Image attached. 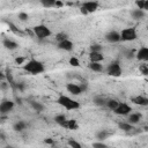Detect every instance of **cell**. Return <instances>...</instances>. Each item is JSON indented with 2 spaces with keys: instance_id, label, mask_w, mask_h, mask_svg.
<instances>
[{
  "instance_id": "1",
  "label": "cell",
  "mask_w": 148,
  "mask_h": 148,
  "mask_svg": "<svg viewBox=\"0 0 148 148\" xmlns=\"http://www.w3.org/2000/svg\"><path fill=\"white\" fill-rule=\"evenodd\" d=\"M23 69L25 72L30 73L31 75H38V74H42V73L45 72V66L42 61L32 58L23 65Z\"/></svg>"
},
{
  "instance_id": "2",
  "label": "cell",
  "mask_w": 148,
  "mask_h": 148,
  "mask_svg": "<svg viewBox=\"0 0 148 148\" xmlns=\"http://www.w3.org/2000/svg\"><path fill=\"white\" fill-rule=\"evenodd\" d=\"M57 103L62 106L64 109L68 110V111H72V110H77L80 108V103L73 98H71L69 96H66V95H59L58 98H57Z\"/></svg>"
},
{
  "instance_id": "3",
  "label": "cell",
  "mask_w": 148,
  "mask_h": 148,
  "mask_svg": "<svg viewBox=\"0 0 148 148\" xmlns=\"http://www.w3.org/2000/svg\"><path fill=\"white\" fill-rule=\"evenodd\" d=\"M32 30H34L35 36H36L37 38H39V39H45V38L50 37V36L52 35V31H51L50 28H49L47 25H45V24H37V25H35V27L32 28Z\"/></svg>"
},
{
  "instance_id": "4",
  "label": "cell",
  "mask_w": 148,
  "mask_h": 148,
  "mask_svg": "<svg viewBox=\"0 0 148 148\" xmlns=\"http://www.w3.org/2000/svg\"><path fill=\"white\" fill-rule=\"evenodd\" d=\"M120 40L123 42H133L138 38V32L135 28H125L120 32Z\"/></svg>"
},
{
  "instance_id": "5",
  "label": "cell",
  "mask_w": 148,
  "mask_h": 148,
  "mask_svg": "<svg viewBox=\"0 0 148 148\" xmlns=\"http://www.w3.org/2000/svg\"><path fill=\"white\" fill-rule=\"evenodd\" d=\"M106 74L110 75V76H113V77H119L123 74V69H121L120 62L118 60L111 61L106 67Z\"/></svg>"
},
{
  "instance_id": "6",
  "label": "cell",
  "mask_w": 148,
  "mask_h": 148,
  "mask_svg": "<svg viewBox=\"0 0 148 148\" xmlns=\"http://www.w3.org/2000/svg\"><path fill=\"white\" fill-rule=\"evenodd\" d=\"M131 111H132V108L125 102H120L119 105L113 110V112L118 116H127L131 113Z\"/></svg>"
},
{
  "instance_id": "7",
  "label": "cell",
  "mask_w": 148,
  "mask_h": 148,
  "mask_svg": "<svg viewBox=\"0 0 148 148\" xmlns=\"http://www.w3.org/2000/svg\"><path fill=\"white\" fill-rule=\"evenodd\" d=\"M14 102L10 99H3L0 103V114H7L14 109Z\"/></svg>"
},
{
  "instance_id": "8",
  "label": "cell",
  "mask_w": 148,
  "mask_h": 148,
  "mask_svg": "<svg viewBox=\"0 0 148 148\" xmlns=\"http://www.w3.org/2000/svg\"><path fill=\"white\" fill-rule=\"evenodd\" d=\"M98 6H99V5H98L97 1H86V2L82 3L81 8H82L83 10H86L87 14H89V13L96 12V10L98 9Z\"/></svg>"
},
{
  "instance_id": "9",
  "label": "cell",
  "mask_w": 148,
  "mask_h": 148,
  "mask_svg": "<svg viewBox=\"0 0 148 148\" xmlns=\"http://www.w3.org/2000/svg\"><path fill=\"white\" fill-rule=\"evenodd\" d=\"M66 89H67V91H68L69 94H72V95H74V96H79L81 92H83L82 89H81V87H80V84H76V83H74V82L67 83V84H66Z\"/></svg>"
},
{
  "instance_id": "10",
  "label": "cell",
  "mask_w": 148,
  "mask_h": 148,
  "mask_svg": "<svg viewBox=\"0 0 148 148\" xmlns=\"http://www.w3.org/2000/svg\"><path fill=\"white\" fill-rule=\"evenodd\" d=\"M105 39H106L109 43H118V42H120V35H119L118 31L111 30V31H109V32L105 35Z\"/></svg>"
},
{
  "instance_id": "11",
  "label": "cell",
  "mask_w": 148,
  "mask_h": 148,
  "mask_svg": "<svg viewBox=\"0 0 148 148\" xmlns=\"http://www.w3.org/2000/svg\"><path fill=\"white\" fill-rule=\"evenodd\" d=\"M73 47H74V44H73V42L69 40V39H65V40L58 43V49H59V50H62V51H66V52L72 51Z\"/></svg>"
},
{
  "instance_id": "12",
  "label": "cell",
  "mask_w": 148,
  "mask_h": 148,
  "mask_svg": "<svg viewBox=\"0 0 148 148\" xmlns=\"http://www.w3.org/2000/svg\"><path fill=\"white\" fill-rule=\"evenodd\" d=\"M136 59L140 61H147L148 60V47L147 46H141L139 51L135 54Z\"/></svg>"
},
{
  "instance_id": "13",
  "label": "cell",
  "mask_w": 148,
  "mask_h": 148,
  "mask_svg": "<svg viewBox=\"0 0 148 148\" xmlns=\"http://www.w3.org/2000/svg\"><path fill=\"white\" fill-rule=\"evenodd\" d=\"M131 102L133 104H136V105H140V106H147L148 105V98L142 96V95H139V96H134L131 98Z\"/></svg>"
},
{
  "instance_id": "14",
  "label": "cell",
  "mask_w": 148,
  "mask_h": 148,
  "mask_svg": "<svg viewBox=\"0 0 148 148\" xmlns=\"http://www.w3.org/2000/svg\"><path fill=\"white\" fill-rule=\"evenodd\" d=\"M2 45H3L5 49H7V50H9V51L16 50V49L18 47V44H17L15 40L9 39V38H5V39L2 40Z\"/></svg>"
},
{
  "instance_id": "15",
  "label": "cell",
  "mask_w": 148,
  "mask_h": 148,
  "mask_svg": "<svg viewBox=\"0 0 148 148\" xmlns=\"http://www.w3.org/2000/svg\"><path fill=\"white\" fill-rule=\"evenodd\" d=\"M90 62H102L104 60V56L102 52H89Z\"/></svg>"
},
{
  "instance_id": "16",
  "label": "cell",
  "mask_w": 148,
  "mask_h": 148,
  "mask_svg": "<svg viewBox=\"0 0 148 148\" xmlns=\"http://www.w3.org/2000/svg\"><path fill=\"white\" fill-rule=\"evenodd\" d=\"M131 16H132L133 20L140 21V20H142V18L146 16V12L142 10V9H138V8H135V9H133V10L131 12Z\"/></svg>"
},
{
  "instance_id": "17",
  "label": "cell",
  "mask_w": 148,
  "mask_h": 148,
  "mask_svg": "<svg viewBox=\"0 0 148 148\" xmlns=\"http://www.w3.org/2000/svg\"><path fill=\"white\" fill-rule=\"evenodd\" d=\"M141 118H142V114L141 113H139V112H134V113H130L128 114V124H131V125H135V124H138L140 120H141Z\"/></svg>"
},
{
  "instance_id": "18",
  "label": "cell",
  "mask_w": 148,
  "mask_h": 148,
  "mask_svg": "<svg viewBox=\"0 0 148 148\" xmlns=\"http://www.w3.org/2000/svg\"><path fill=\"white\" fill-rule=\"evenodd\" d=\"M106 101H108V99H106L104 96H102V95H96V96H94V98H92L94 104L97 105V106H105V105H106Z\"/></svg>"
},
{
  "instance_id": "19",
  "label": "cell",
  "mask_w": 148,
  "mask_h": 148,
  "mask_svg": "<svg viewBox=\"0 0 148 148\" xmlns=\"http://www.w3.org/2000/svg\"><path fill=\"white\" fill-rule=\"evenodd\" d=\"M88 68L92 72H96V73H101L104 71L103 68V65L101 62H89L88 64Z\"/></svg>"
},
{
  "instance_id": "20",
  "label": "cell",
  "mask_w": 148,
  "mask_h": 148,
  "mask_svg": "<svg viewBox=\"0 0 148 148\" xmlns=\"http://www.w3.org/2000/svg\"><path fill=\"white\" fill-rule=\"evenodd\" d=\"M67 118H66V116L65 114H57L56 117H54V121L59 125V126H61V127H65L66 128V124H67Z\"/></svg>"
},
{
  "instance_id": "21",
  "label": "cell",
  "mask_w": 148,
  "mask_h": 148,
  "mask_svg": "<svg viewBox=\"0 0 148 148\" xmlns=\"http://www.w3.org/2000/svg\"><path fill=\"white\" fill-rule=\"evenodd\" d=\"M30 105H31V108H32L36 112H43V111L45 110L44 104L40 103V102H37V101H31V102H30Z\"/></svg>"
},
{
  "instance_id": "22",
  "label": "cell",
  "mask_w": 148,
  "mask_h": 148,
  "mask_svg": "<svg viewBox=\"0 0 148 148\" xmlns=\"http://www.w3.org/2000/svg\"><path fill=\"white\" fill-rule=\"evenodd\" d=\"M27 123L25 121H23V120H18V121H16L14 125H13V128H14V131H16V132H22V131H24L25 128H27Z\"/></svg>"
},
{
  "instance_id": "23",
  "label": "cell",
  "mask_w": 148,
  "mask_h": 148,
  "mask_svg": "<svg viewBox=\"0 0 148 148\" xmlns=\"http://www.w3.org/2000/svg\"><path fill=\"white\" fill-rule=\"evenodd\" d=\"M111 135V133L110 132H108V131H105V130H101L99 132H97L96 133V139L98 140V141H104L105 139H108L109 136Z\"/></svg>"
},
{
  "instance_id": "24",
  "label": "cell",
  "mask_w": 148,
  "mask_h": 148,
  "mask_svg": "<svg viewBox=\"0 0 148 148\" xmlns=\"http://www.w3.org/2000/svg\"><path fill=\"white\" fill-rule=\"evenodd\" d=\"M119 103H120V102H119L118 99H116V98H110V99L106 101V105H105V106H106L108 109H110V110L113 111V110L119 105Z\"/></svg>"
},
{
  "instance_id": "25",
  "label": "cell",
  "mask_w": 148,
  "mask_h": 148,
  "mask_svg": "<svg viewBox=\"0 0 148 148\" xmlns=\"http://www.w3.org/2000/svg\"><path fill=\"white\" fill-rule=\"evenodd\" d=\"M66 128L71 130V131H76V130H79V124L75 119H68L67 124H66Z\"/></svg>"
},
{
  "instance_id": "26",
  "label": "cell",
  "mask_w": 148,
  "mask_h": 148,
  "mask_svg": "<svg viewBox=\"0 0 148 148\" xmlns=\"http://www.w3.org/2000/svg\"><path fill=\"white\" fill-rule=\"evenodd\" d=\"M118 127H119L121 131H124V132H131V131L133 130V125L128 124L127 121H126V123H125V121L119 123V124H118Z\"/></svg>"
},
{
  "instance_id": "27",
  "label": "cell",
  "mask_w": 148,
  "mask_h": 148,
  "mask_svg": "<svg viewBox=\"0 0 148 148\" xmlns=\"http://www.w3.org/2000/svg\"><path fill=\"white\" fill-rule=\"evenodd\" d=\"M40 3H42V6L45 7V8H51V7H54L56 0H42Z\"/></svg>"
},
{
  "instance_id": "28",
  "label": "cell",
  "mask_w": 148,
  "mask_h": 148,
  "mask_svg": "<svg viewBox=\"0 0 148 148\" xmlns=\"http://www.w3.org/2000/svg\"><path fill=\"white\" fill-rule=\"evenodd\" d=\"M68 147H69V148H82L81 143L77 142V141L74 140V139H69V140H68Z\"/></svg>"
},
{
  "instance_id": "29",
  "label": "cell",
  "mask_w": 148,
  "mask_h": 148,
  "mask_svg": "<svg viewBox=\"0 0 148 148\" xmlns=\"http://www.w3.org/2000/svg\"><path fill=\"white\" fill-rule=\"evenodd\" d=\"M69 65L73 66V67H79L80 66V60L76 58V57H71L69 60H68Z\"/></svg>"
},
{
  "instance_id": "30",
  "label": "cell",
  "mask_w": 148,
  "mask_h": 148,
  "mask_svg": "<svg viewBox=\"0 0 148 148\" xmlns=\"http://www.w3.org/2000/svg\"><path fill=\"white\" fill-rule=\"evenodd\" d=\"M56 39H57L58 43H59V42H62V40H65V39H68V36H67V34H65V32H59V34L56 35Z\"/></svg>"
},
{
  "instance_id": "31",
  "label": "cell",
  "mask_w": 148,
  "mask_h": 148,
  "mask_svg": "<svg viewBox=\"0 0 148 148\" xmlns=\"http://www.w3.org/2000/svg\"><path fill=\"white\" fill-rule=\"evenodd\" d=\"M89 50H90V52H102V45H99V44H91Z\"/></svg>"
},
{
  "instance_id": "32",
  "label": "cell",
  "mask_w": 148,
  "mask_h": 148,
  "mask_svg": "<svg viewBox=\"0 0 148 148\" xmlns=\"http://www.w3.org/2000/svg\"><path fill=\"white\" fill-rule=\"evenodd\" d=\"M28 18H29L28 13H25V12H20V13H18V20H20V21L25 22V21H28Z\"/></svg>"
},
{
  "instance_id": "33",
  "label": "cell",
  "mask_w": 148,
  "mask_h": 148,
  "mask_svg": "<svg viewBox=\"0 0 148 148\" xmlns=\"http://www.w3.org/2000/svg\"><path fill=\"white\" fill-rule=\"evenodd\" d=\"M92 148H108V145H105L102 141H96L92 143Z\"/></svg>"
},
{
  "instance_id": "34",
  "label": "cell",
  "mask_w": 148,
  "mask_h": 148,
  "mask_svg": "<svg viewBox=\"0 0 148 148\" xmlns=\"http://www.w3.org/2000/svg\"><path fill=\"white\" fill-rule=\"evenodd\" d=\"M139 71L141 72V74H142V75H148V66H147L146 64L141 65V66L139 67Z\"/></svg>"
},
{
  "instance_id": "35",
  "label": "cell",
  "mask_w": 148,
  "mask_h": 148,
  "mask_svg": "<svg viewBox=\"0 0 148 148\" xmlns=\"http://www.w3.org/2000/svg\"><path fill=\"white\" fill-rule=\"evenodd\" d=\"M14 61H15V64H16V65H24L25 58H24V57H16Z\"/></svg>"
},
{
  "instance_id": "36",
  "label": "cell",
  "mask_w": 148,
  "mask_h": 148,
  "mask_svg": "<svg viewBox=\"0 0 148 148\" xmlns=\"http://www.w3.org/2000/svg\"><path fill=\"white\" fill-rule=\"evenodd\" d=\"M7 88H9V83H8V82H5V81H1V83H0V89H1V90H6Z\"/></svg>"
},
{
  "instance_id": "37",
  "label": "cell",
  "mask_w": 148,
  "mask_h": 148,
  "mask_svg": "<svg viewBox=\"0 0 148 148\" xmlns=\"http://www.w3.org/2000/svg\"><path fill=\"white\" fill-rule=\"evenodd\" d=\"M24 87H25V86H24L23 82H20V83H16V84H15V88L18 89L20 91H23V90H24Z\"/></svg>"
},
{
  "instance_id": "38",
  "label": "cell",
  "mask_w": 148,
  "mask_h": 148,
  "mask_svg": "<svg viewBox=\"0 0 148 148\" xmlns=\"http://www.w3.org/2000/svg\"><path fill=\"white\" fill-rule=\"evenodd\" d=\"M65 6V3L62 2V1H59V0H56V3H54V7H58V8H60V7H64Z\"/></svg>"
},
{
  "instance_id": "39",
  "label": "cell",
  "mask_w": 148,
  "mask_h": 148,
  "mask_svg": "<svg viewBox=\"0 0 148 148\" xmlns=\"http://www.w3.org/2000/svg\"><path fill=\"white\" fill-rule=\"evenodd\" d=\"M44 142H45V143H47V145H53V143H54L53 139H51V138H46V139L44 140Z\"/></svg>"
},
{
  "instance_id": "40",
  "label": "cell",
  "mask_w": 148,
  "mask_h": 148,
  "mask_svg": "<svg viewBox=\"0 0 148 148\" xmlns=\"http://www.w3.org/2000/svg\"><path fill=\"white\" fill-rule=\"evenodd\" d=\"M5 77H6V76H5V74L0 71V81H3V80H5Z\"/></svg>"
},
{
  "instance_id": "41",
  "label": "cell",
  "mask_w": 148,
  "mask_h": 148,
  "mask_svg": "<svg viewBox=\"0 0 148 148\" xmlns=\"http://www.w3.org/2000/svg\"><path fill=\"white\" fill-rule=\"evenodd\" d=\"M0 138H1V140H3V139H5V135H3L2 133H0Z\"/></svg>"
},
{
  "instance_id": "42",
  "label": "cell",
  "mask_w": 148,
  "mask_h": 148,
  "mask_svg": "<svg viewBox=\"0 0 148 148\" xmlns=\"http://www.w3.org/2000/svg\"><path fill=\"white\" fill-rule=\"evenodd\" d=\"M6 148H15V147H12V146H7Z\"/></svg>"
},
{
  "instance_id": "43",
  "label": "cell",
  "mask_w": 148,
  "mask_h": 148,
  "mask_svg": "<svg viewBox=\"0 0 148 148\" xmlns=\"http://www.w3.org/2000/svg\"><path fill=\"white\" fill-rule=\"evenodd\" d=\"M68 148H69V147H68Z\"/></svg>"
}]
</instances>
